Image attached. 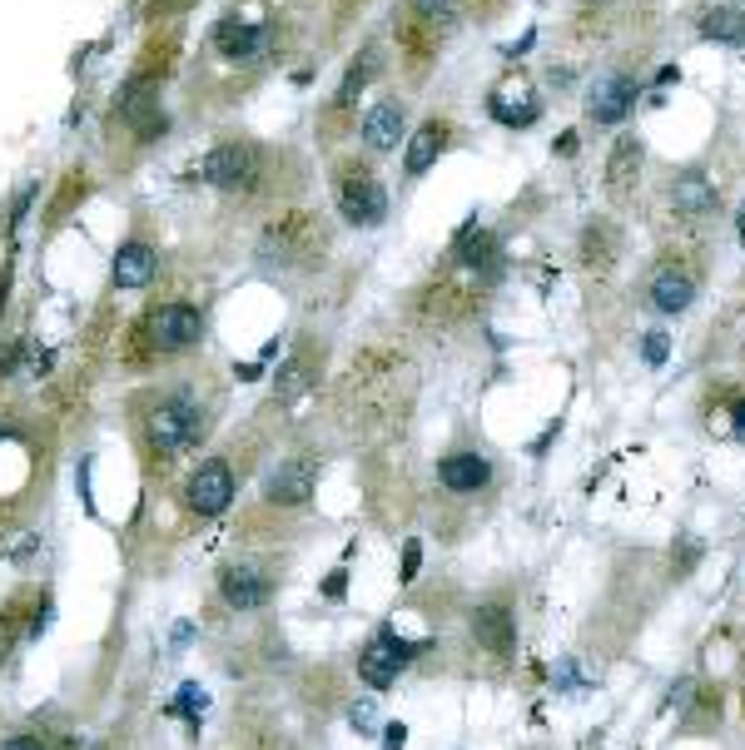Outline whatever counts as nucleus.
Returning <instances> with one entry per match:
<instances>
[{
  "instance_id": "33",
  "label": "nucleus",
  "mask_w": 745,
  "mask_h": 750,
  "mask_svg": "<svg viewBox=\"0 0 745 750\" xmlns=\"http://www.w3.org/2000/svg\"><path fill=\"white\" fill-rule=\"evenodd\" d=\"M741 239H745V209H741Z\"/></svg>"
},
{
  "instance_id": "10",
  "label": "nucleus",
  "mask_w": 745,
  "mask_h": 750,
  "mask_svg": "<svg viewBox=\"0 0 745 750\" xmlns=\"http://www.w3.org/2000/svg\"><path fill=\"white\" fill-rule=\"evenodd\" d=\"M219 597L229 601L234 611H259L264 601L274 597V577L259 572V567H249V562H229L219 572Z\"/></svg>"
},
{
  "instance_id": "30",
  "label": "nucleus",
  "mask_w": 745,
  "mask_h": 750,
  "mask_svg": "<svg viewBox=\"0 0 745 750\" xmlns=\"http://www.w3.org/2000/svg\"><path fill=\"white\" fill-rule=\"evenodd\" d=\"M0 750H45V746H40L35 736H10V741H5Z\"/></svg>"
},
{
  "instance_id": "28",
  "label": "nucleus",
  "mask_w": 745,
  "mask_h": 750,
  "mask_svg": "<svg viewBox=\"0 0 745 750\" xmlns=\"http://www.w3.org/2000/svg\"><path fill=\"white\" fill-rule=\"evenodd\" d=\"M418 567H423V547L408 542V547H403V577H398V582H418Z\"/></svg>"
},
{
  "instance_id": "32",
  "label": "nucleus",
  "mask_w": 745,
  "mask_h": 750,
  "mask_svg": "<svg viewBox=\"0 0 745 750\" xmlns=\"http://www.w3.org/2000/svg\"><path fill=\"white\" fill-rule=\"evenodd\" d=\"M179 5H189V0H154V15H169V10H179Z\"/></svg>"
},
{
  "instance_id": "25",
  "label": "nucleus",
  "mask_w": 745,
  "mask_h": 750,
  "mask_svg": "<svg viewBox=\"0 0 745 750\" xmlns=\"http://www.w3.org/2000/svg\"><path fill=\"white\" fill-rule=\"evenodd\" d=\"M408 10H413L423 25H433V30H452V20H457L452 0H408Z\"/></svg>"
},
{
  "instance_id": "21",
  "label": "nucleus",
  "mask_w": 745,
  "mask_h": 750,
  "mask_svg": "<svg viewBox=\"0 0 745 750\" xmlns=\"http://www.w3.org/2000/svg\"><path fill=\"white\" fill-rule=\"evenodd\" d=\"M671 199H676V209H681V214H691V219H701V214H711V209H716V189H711V179H706V174H681V179H676V189H671Z\"/></svg>"
},
{
  "instance_id": "17",
  "label": "nucleus",
  "mask_w": 745,
  "mask_h": 750,
  "mask_svg": "<svg viewBox=\"0 0 745 750\" xmlns=\"http://www.w3.org/2000/svg\"><path fill=\"white\" fill-rule=\"evenodd\" d=\"M447 150V125H438V120H428L413 140H408V150H403V169L418 179V174H428L433 164H438V154Z\"/></svg>"
},
{
  "instance_id": "16",
  "label": "nucleus",
  "mask_w": 745,
  "mask_h": 750,
  "mask_svg": "<svg viewBox=\"0 0 745 750\" xmlns=\"http://www.w3.org/2000/svg\"><path fill=\"white\" fill-rule=\"evenodd\" d=\"M696 299V279L686 274V269H661L656 279H651V303L661 308V313H686Z\"/></svg>"
},
{
  "instance_id": "15",
  "label": "nucleus",
  "mask_w": 745,
  "mask_h": 750,
  "mask_svg": "<svg viewBox=\"0 0 745 750\" xmlns=\"http://www.w3.org/2000/svg\"><path fill=\"white\" fill-rule=\"evenodd\" d=\"M487 477H492V462L482 452H447L438 462V482L447 492H477L487 487Z\"/></svg>"
},
{
  "instance_id": "12",
  "label": "nucleus",
  "mask_w": 745,
  "mask_h": 750,
  "mask_svg": "<svg viewBox=\"0 0 745 750\" xmlns=\"http://www.w3.org/2000/svg\"><path fill=\"white\" fill-rule=\"evenodd\" d=\"M403 135H408V110L398 105V100H378V105H368V115H363V145L373 154H388L403 145Z\"/></svg>"
},
{
  "instance_id": "26",
  "label": "nucleus",
  "mask_w": 745,
  "mask_h": 750,
  "mask_svg": "<svg viewBox=\"0 0 745 750\" xmlns=\"http://www.w3.org/2000/svg\"><path fill=\"white\" fill-rule=\"evenodd\" d=\"M492 115H497L502 125H532V120H537V105H517V110H512L502 95H492Z\"/></svg>"
},
{
  "instance_id": "5",
  "label": "nucleus",
  "mask_w": 745,
  "mask_h": 750,
  "mask_svg": "<svg viewBox=\"0 0 745 750\" xmlns=\"http://www.w3.org/2000/svg\"><path fill=\"white\" fill-rule=\"evenodd\" d=\"M199 179L209 189H254V179H264V154L254 150L249 140H229V145H214V150L199 159Z\"/></svg>"
},
{
  "instance_id": "14",
  "label": "nucleus",
  "mask_w": 745,
  "mask_h": 750,
  "mask_svg": "<svg viewBox=\"0 0 745 750\" xmlns=\"http://www.w3.org/2000/svg\"><path fill=\"white\" fill-rule=\"evenodd\" d=\"M154 274H159V254L149 249L145 239H125L115 249V269H110L115 289H145Z\"/></svg>"
},
{
  "instance_id": "4",
  "label": "nucleus",
  "mask_w": 745,
  "mask_h": 750,
  "mask_svg": "<svg viewBox=\"0 0 745 750\" xmlns=\"http://www.w3.org/2000/svg\"><path fill=\"white\" fill-rule=\"evenodd\" d=\"M135 338H145L149 353H159V358H169V353H184V348H194L199 338H204V313L194 308V303L174 299V303H159V308H149L145 323H140V333Z\"/></svg>"
},
{
  "instance_id": "23",
  "label": "nucleus",
  "mask_w": 745,
  "mask_h": 750,
  "mask_svg": "<svg viewBox=\"0 0 745 750\" xmlns=\"http://www.w3.org/2000/svg\"><path fill=\"white\" fill-rule=\"evenodd\" d=\"M582 254H587V269H611V254H616V234L606 224H592L582 234Z\"/></svg>"
},
{
  "instance_id": "1",
  "label": "nucleus",
  "mask_w": 745,
  "mask_h": 750,
  "mask_svg": "<svg viewBox=\"0 0 745 750\" xmlns=\"http://www.w3.org/2000/svg\"><path fill=\"white\" fill-rule=\"evenodd\" d=\"M204 428H209L204 408H199L194 398H184V393L154 398L145 413V443L154 457H174V452L194 448V443L204 438Z\"/></svg>"
},
{
  "instance_id": "18",
  "label": "nucleus",
  "mask_w": 745,
  "mask_h": 750,
  "mask_svg": "<svg viewBox=\"0 0 745 750\" xmlns=\"http://www.w3.org/2000/svg\"><path fill=\"white\" fill-rule=\"evenodd\" d=\"M641 140L636 135H621L616 140V150H611V159H606V184H611V194H626L631 189V179L641 174Z\"/></svg>"
},
{
  "instance_id": "24",
  "label": "nucleus",
  "mask_w": 745,
  "mask_h": 750,
  "mask_svg": "<svg viewBox=\"0 0 745 750\" xmlns=\"http://www.w3.org/2000/svg\"><path fill=\"white\" fill-rule=\"evenodd\" d=\"M308 383H313V358H303V353H298V358H289V363L279 368V398H284V403L298 398Z\"/></svg>"
},
{
  "instance_id": "6",
  "label": "nucleus",
  "mask_w": 745,
  "mask_h": 750,
  "mask_svg": "<svg viewBox=\"0 0 745 750\" xmlns=\"http://www.w3.org/2000/svg\"><path fill=\"white\" fill-rule=\"evenodd\" d=\"M418 651H423V641H403V636L383 631V636H373V641L358 651V676H363L373 691H388V686L398 681V671H403Z\"/></svg>"
},
{
  "instance_id": "8",
  "label": "nucleus",
  "mask_w": 745,
  "mask_h": 750,
  "mask_svg": "<svg viewBox=\"0 0 745 750\" xmlns=\"http://www.w3.org/2000/svg\"><path fill=\"white\" fill-rule=\"evenodd\" d=\"M269 30L259 25V20H244V15H219V25H214V50L229 60V65H254L264 50H269Z\"/></svg>"
},
{
  "instance_id": "19",
  "label": "nucleus",
  "mask_w": 745,
  "mask_h": 750,
  "mask_svg": "<svg viewBox=\"0 0 745 750\" xmlns=\"http://www.w3.org/2000/svg\"><path fill=\"white\" fill-rule=\"evenodd\" d=\"M373 70H378V55H373V50H363V55L348 65V75H343V85H338V95H333L328 120H338V115H348V110H353V100L363 95V85L373 80Z\"/></svg>"
},
{
  "instance_id": "2",
  "label": "nucleus",
  "mask_w": 745,
  "mask_h": 750,
  "mask_svg": "<svg viewBox=\"0 0 745 750\" xmlns=\"http://www.w3.org/2000/svg\"><path fill=\"white\" fill-rule=\"evenodd\" d=\"M323 229L313 214H279L264 234H259V259L279 264V269H303L323 254Z\"/></svg>"
},
{
  "instance_id": "11",
  "label": "nucleus",
  "mask_w": 745,
  "mask_h": 750,
  "mask_svg": "<svg viewBox=\"0 0 745 750\" xmlns=\"http://www.w3.org/2000/svg\"><path fill=\"white\" fill-rule=\"evenodd\" d=\"M313 487H318V462H313V457H289V462H279V472L264 482V497H269L274 507H303V502L313 497Z\"/></svg>"
},
{
  "instance_id": "20",
  "label": "nucleus",
  "mask_w": 745,
  "mask_h": 750,
  "mask_svg": "<svg viewBox=\"0 0 745 750\" xmlns=\"http://www.w3.org/2000/svg\"><path fill=\"white\" fill-rule=\"evenodd\" d=\"M462 269H492L497 264V234L492 229H477V224H467L462 229V239H457V254H452Z\"/></svg>"
},
{
  "instance_id": "9",
  "label": "nucleus",
  "mask_w": 745,
  "mask_h": 750,
  "mask_svg": "<svg viewBox=\"0 0 745 750\" xmlns=\"http://www.w3.org/2000/svg\"><path fill=\"white\" fill-rule=\"evenodd\" d=\"M631 105H636V80L621 75V70H611V75L596 80L592 95H587V120L592 125H621L631 115Z\"/></svg>"
},
{
  "instance_id": "27",
  "label": "nucleus",
  "mask_w": 745,
  "mask_h": 750,
  "mask_svg": "<svg viewBox=\"0 0 745 750\" xmlns=\"http://www.w3.org/2000/svg\"><path fill=\"white\" fill-rule=\"evenodd\" d=\"M641 358H646V363H651V368H661V363H666V358H671V338H666V333H661V328H651V333H646V338H641Z\"/></svg>"
},
{
  "instance_id": "29",
  "label": "nucleus",
  "mask_w": 745,
  "mask_h": 750,
  "mask_svg": "<svg viewBox=\"0 0 745 750\" xmlns=\"http://www.w3.org/2000/svg\"><path fill=\"white\" fill-rule=\"evenodd\" d=\"M408 746V726H388L383 731V750H403Z\"/></svg>"
},
{
  "instance_id": "13",
  "label": "nucleus",
  "mask_w": 745,
  "mask_h": 750,
  "mask_svg": "<svg viewBox=\"0 0 745 750\" xmlns=\"http://www.w3.org/2000/svg\"><path fill=\"white\" fill-rule=\"evenodd\" d=\"M472 636H477V646L482 651H492V656H512L517 651V616L507 611V606H477L472 611Z\"/></svg>"
},
{
  "instance_id": "7",
  "label": "nucleus",
  "mask_w": 745,
  "mask_h": 750,
  "mask_svg": "<svg viewBox=\"0 0 745 750\" xmlns=\"http://www.w3.org/2000/svg\"><path fill=\"white\" fill-rule=\"evenodd\" d=\"M184 502H189V512H199V517H219V512L234 502V472H229V462H224V457L199 462V467L189 472V482H184Z\"/></svg>"
},
{
  "instance_id": "22",
  "label": "nucleus",
  "mask_w": 745,
  "mask_h": 750,
  "mask_svg": "<svg viewBox=\"0 0 745 750\" xmlns=\"http://www.w3.org/2000/svg\"><path fill=\"white\" fill-rule=\"evenodd\" d=\"M701 35L706 40H721V45H745V10L736 5H711L701 15Z\"/></svg>"
},
{
  "instance_id": "3",
  "label": "nucleus",
  "mask_w": 745,
  "mask_h": 750,
  "mask_svg": "<svg viewBox=\"0 0 745 750\" xmlns=\"http://www.w3.org/2000/svg\"><path fill=\"white\" fill-rule=\"evenodd\" d=\"M333 194H338V214L358 229H378L388 219V194L378 184V174L358 159H343L338 164V179H333Z\"/></svg>"
},
{
  "instance_id": "31",
  "label": "nucleus",
  "mask_w": 745,
  "mask_h": 750,
  "mask_svg": "<svg viewBox=\"0 0 745 750\" xmlns=\"http://www.w3.org/2000/svg\"><path fill=\"white\" fill-rule=\"evenodd\" d=\"M731 418H736V423H731V428H736V438L745 443V398L736 403V408H731Z\"/></svg>"
}]
</instances>
